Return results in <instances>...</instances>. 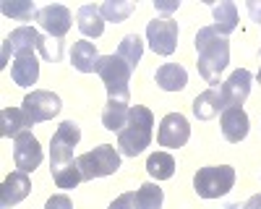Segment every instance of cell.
<instances>
[{
    "mask_svg": "<svg viewBox=\"0 0 261 209\" xmlns=\"http://www.w3.org/2000/svg\"><path fill=\"white\" fill-rule=\"evenodd\" d=\"M193 42H196V53H199L196 68H199L201 79L206 84H212V89H214L217 84H220L222 71L227 68V63H230V42L214 27H201L199 32H196Z\"/></svg>",
    "mask_w": 261,
    "mask_h": 209,
    "instance_id": "obj_1",
    "label": "cell"
},
{
    "mask_svg": "<svg viewBox=\"0 0 261 209\" xmlns=\"http://www.w3.org/2000/svg\"><path fill=\"white\" fill-rule=\"evenodd\" d=\"M151 125H154L151 110L144 108V104H134V108H130V115H128V123L118 134V152L125 154V157L141 154L151 144Z\"/></svg>",
    "mask_w": 261,
    "mask_h": 209,
    "instance_id": "obj_2",
    "label": "cell"
},
{
    "mask_svg": "<svg viewBox=\"0 0 261 209\" xmlns=\"http://www.w3.org/2000/svg\"><path fill=\"white\" fill-rule=\"evenodd\" d=\"M130 68L128 63L120 55H102L97 63V73L107 89V99H115V102H128L130 99V89H128V81H130Z\"/></svg>",
    "mask_w": 261,
    "mask_h": 209,
    "instance_id": "obj_3",
    "label": "cell"
},
{
    "mask_svg": "<svg viewBox=\"0 0 261 209\" xmlns=\"http://www.w3.org/2000/svg\"><path fill=\"white\" fill-rule=\"evenodd\" d=\"M235 186V167L230 165H209L199 167L193 175V191L201 199H220Z\"/></svg>",
    "mask_w": 261,
    "mask_h": 209,
    "instance_id": "obj_4",
    "label": "cell"
},
{
    "mask_svg": "<svg viewBox=\"0 0 261 209\" xmlns=\"http://www.w3.org/2000/svg\"><path fill=\"white\" fill-rule=\"evenodd\" d=\"M76 162L81 167L84 180H94V178H105V175H113L120 170V152L113 144H99L92 152L81 154Z\"/></svg>",
    "mask_w": 261,
    "mask_h": 209,
    "instance_id": "obj_5",
    "label": "cell"
},
{
    "mask_svg": "<svg viewBox=\"0 0 261 209\" xmlns=\"http://www.w3.org/2000/svg\"><path fill=\"white\" fill-rule=\"evenodd\" d=\"M79 141H81L79 123L65 120L58 125V131L53 134V141H50V170H58V167L73 162V149Z\"/></svg>",
    "mask_w": 261,
    "mask_h": 209,
    "instance_id": "obj_6",
    "label": "cell"
},
{
    "mask_svg": "<svg viewBox=\"0 0 261 209\" xmlns=\"http://www.w3.org/2000/svg\"><path fill=\"white\" fill-rule=\"evenodd\" d=\"M24 113L29 115V120L37 125V123H45V120H53L60 110H63V102L55 92H47V89H34L32 94L24 97L21 102Z\"/></svg>",
    "mask_w": 261,
    "mask_h": 209,
    "instance_id": "obj_7",
    "label": "cell"
},
{
    "mask_svg": "<svg viewBox=\"0 0 261 209\" xmlns=\"http://www.w3.org/2000/svg\"><path fill=\"white\" fill-rule=\"evenodd\" d=\"M178 21L172 18H154L146 24V39H149V47L154 50L157 55H172L178 47Z\"/></svg>",
    "mask_w": 261,
    "mask_h": 209,
    "instance_id": "obj_8",
    "label": "cell"
},
{
    "mask_svg": "<svg viewBox=\"0 0 261 209\" xmlns=\"http://www.w3.org/2000/svg\"><path fill=\"white\" fill-rule=\"evenodd\" d=\"M191 139V125L186 120V115L180 113H170L162 118L160 123V131H157V144L167 146V149H180L186 146Z\"/></svg>",
    "mask_w": 261,
    "mask_h": 209,
    "instance_id": "obj_9",
    "label": "cell"
},
{
    "mask_svg": "<svg viewBox=\"0 0 261 209\" xmlns=\"http://www.w3.org/2000/svg\"><path fill=\"white\" fill-rule=\"evenodd\" d=\"M13 160H16V167L21 173H34L39 167V162H42V146H39L37 136H32V131H24V134L16 136Z\"/></svg>",
    "mask_w": 261,
    "mask_h": 209,
    "instance_id": "obj_10",
    "label": "cell"
},
{
    "mask_svg": "<svg viewBox=\"0 0 261 209\" xmlns=\"http://www.w3.org/2000/svg\"><path fill=\"white\" fill-rule=\"evenodd\" d=\"M37 21H39V27L45 29L53 39H63L65 34H68V29H71V11L65 8V6H60V3H53V6H45V8H39V16H37Z\"/></svg>",
    "mask_w": 261,
    "mask_h": 209,
    "instance_id": "obj_11",
    "label": "cell"
},
{
    "mask_svg": "<svg viewBox=\"0 0 261 209\" xmlns=\"http://www.w3.org/2000/svg\"><path fill=\"white\" fill-rule=\"evenodd\" d=\"M39 32L32 29V27H18L13 29L6 42H3V58H0V66H6L8 63V55H27V53H34L37 50V42H39Z\"/></svg>",
    "mask_w": 261,
    "mask_h": 209,
    "instance_id": "obj_12",
    "label": "cell"
},
{
    "mask_svg": "<svg viewBox=\"0 0 261 209\" xmlns=\"http://www.w3.org/2000/svg\"><path fill=\"white\" fill-rule=\"evenodd\" d=\"M251 81H253L251 71L238 68V71L222 84L220 94H222L225 108H243V102H246L248 94H251Z\"/></svg>",
    "mask_w": 261,
    "mask_h": 209,
    "instance_id": "obj_13",
    "label": "cell"
},
{
    "mask_svg": "<svg viewBox=\"0 0 261 209\" xmlns=\"http://www.w3.org/2000/svg\"><path fill=\"white\" fill-rule=\"evenodd\" d=\"M32 194V180H29V173H11L6 180H3V188H0V209H11L16 206L18 201H24L27 196Z\"/></svg>",
    "mask_w": 261,
    "mask_h": 209,
    "instance_id": "obj_14",
    "label": "cell"
},
{
    "mask_svg": "<svg viewBox=\"0 0 261 209\" xmlns=\"http://www.w3.org/2000/svg\"><path fill=\"white\" fill-rule=\"evenodd\" d=\"M248 115L243 108H225L222 110V136L230 144H241L248 136Z\"/></svg>",
    "mask_w": 261,
    "mask_h": 209,
    "instance_id": "obj_15",
    "label": "cell"
},
{
    "mask_svg": "<svg viewBox=\"0 0 261 209\" xmlns=\"http://www.w3.org/2000/svg\"><path fill=\"white\" fill-rule=\"evenodd\" d=\"M29 125H34V123L29 120L24 108H3L0 110V136L3 139H16L18 134L29 131Z\"/></svg>",
    "mask_w": 261,
    "mask_h": 209,
    "instance_id": "obj_16",
    "label": "cell"
},
{
    "mask_svg": "<svg viewBox=\"0 0 261 209\" xmlns=\"http://www.w3.org/2000/svg\"><path fill=\"white\" fill-rule=\"evenodd\" d=\"M11 76L18 87H32L39 79V63H37V55L34 53H27V55H18L11 66Z\"/></svg>",
    "mask_w": 261,
    "mask_h": 209,
    "instance_id": "obj_17",
    "label": "cell"
},
{
    "mask_svg": "<svg viewBox=\"0 0 261 209\" xmlns=\"http://www.w3.org/2000/svg\"><path fill=\"white\" fill-rule=\"evenodd\" d=\"M99 58L102 55L97 53V47L92 45V42H86V39L76 42L73 50H71V63H73V68L81 71V73H94Z\"/></svg>",
    "mask_w": 261,
    "mask_h": 209,
    "instance_id": "obj_18",
    "label": "cell"
},
{
    "mask_svg": "<svg viewBox=\"0 0 261 209\" xmlns=\"http://www.w3.org/2000/svg\"><path fill=\"white\" fill-rule=\"evenodd\" d=\"M154 79L165 92H180L188 84V73H186L183 66H178V63H165V66H160Z\"/></svg>",
    "mask_w": 261,
    "mask_h": 209,
    "instance_id": "obj_19",
    "label": "cell"
},
{
    "mask_svg": "<svg viewBox=\"0 0 261 209\" xmlns=\"http://www.w3.org/2000/svg\"><path fill=\"white\" fill-rule=\"evenodd\" d=\"M220 110H225V102L217 89H206L193 99V115L199 120H212L214 115H220Z\"/></svg>",
    "mask_w": 261,
    "mask_h": 209,
    "instance_id": "obj_20",
    "label": "cell"
},
{
    "mask_svg": "<svg viewBox=\"0 0 261 209\" xmlns=\"http://www.w3.org/2000/svg\"><path fill=\"white\" fill-rule=\"evenodd\" d=\"M212 13H214V29L220 32L222 37L235 32V27H238V8H235V3H230V0H220V3L212 6Z\"/></svg>",
    "mask_w": 261,
    "mask_h": 209,
    "instance_id": "obj_21",
    "label": "cell"
},
{
    "mask_svg": "<svg viewBox=\"0 0 261 209\" xmlns=\"http://www.w3.org/2000/svg\"><path fill=\"white\" fill-rule=\"evenodd\" d=\"M130 115V104L128 102H115V99H107L105 110H102V125L107 131H123V125L128 123Z\"/></svg>",
    "mask_w": 261,
    "mask_h": 209,
    "instance_id": "obj_22",
    "label": "cell"
},
{
    "mask_svg": "<svg viewBox=\"0 0 261 209\" xmlns=\"http://www.w3.org/2000/svg\"><path fill=\"white\" fill-rule=\"evenodd\" d=\"M79 29H81V34L84 37H102V32H105V18H102V13H99V8L97 6H81L79 8Z\"/></svg>",
    "mask_w": 261,
    "mask_h": 209,
    "instance_id": "obj_23",
    "label": "cell"
},
{
    "mask_svg": "<svg viewBox=\"0 0 261 209\" xmlns=\"http://www.w3.org/2000/svg\"><path fill=\"white\" fill-rule=\"evenodd\" d=\"M146 170H149L151 178L167 180V178L175 175V160H172V154H167V152H154L146 160Z\"/></svg>",
    "mask_w": 261,
    "mask_h": 209,
    "instance_id": "obj_24",
    "label": "cell"
},
{
    "mask_svg": "<svg viewBox=\"0 0 261 209\" xmlns=\"http://www.w3.org/2000/svg\"><path fill=\"white\" fill-rule=\"evenodd\" d=\"M115 55H120L130 68H136L139 60H141V55H144V42H141V37H139V34H125V37L120 39Z\"/></svg>",
    "mask_w": 261,
    "mask_h": 209,
    "instance_id": "obj_25",
    "label": "cell"
},
{
    "mask_svg": "<svg viewBox=\"0 0 261 209\" xmlns=\"http://www.w3.org/2000/svg\"><path fill=\"white\" fill-rule=\"evenodd\" d=\"M3 16H8L13 21H32V18L39 16V8L32 3V0H6Z\"/></svg>",
    "mask_w": 261,
    "mask_h": 209,
    "instance_id": "obj_26",
    "label": "cell"
},
{
    "mask_svg": "<svg viewBox=\"0 0 261 209\" xmlns=\"http://www.w3.org/2000/svg\"><path fill=\"white\" fill-rule=\"evenodd\" d=\"M134 194H136V209H162V188L157 183H144Z\"/></svg>",
    "mask_w": 261,
    "mask_h": 209,
    "instance_id": "obj_27",
    "label": "cell"
},
{
    "mask_svg": "<svg viewBox=\"0 0 261 209\" xmlns=\"http://www.w3.org/2000/svg\"><path fill=\"white\" fill-rule=\"evenodd\" d=\"M136 6L130 3V0H107V3L99 6V13L105 21H113V24H120V21H125L130 16V11H134Z\"/></svg>",
    "mask_w": 261,
    "mask_h": 209,
    "instance_id": "obj_28",
    "label": "cell"
},
{
    "mask_svg": "<svg viewBox=\"0 0 261 209\" xmlns=\"http://www.w3.org/2000/svg\"><path fill=\"white\" fill-rule=\"evenodd\" d=\"M53 180H55V186H58V188H76V186L84 180L79 162L73 160V162H68V165L58 167V170H53Z\"/></svg>",
    "mask_w": 261,
    "mask_h": 209,
    "instance_id": "obj_29",
    "label": "cell"
},
{
    "mask_svg": "<svg viewBox=\"0 0 261 209\" xmlns=\"http://www.w3.org/2000/svg\"><path fill=\"white\" fill-rule=\"evenodd\" d=\"M37 50H39V55L45 58V60L58 63V60L63 58V42H60V39H53V37H39Z\"/></svg>",
    "mask_w": 261,
    "mask_h": 209,
    "instance_id": "obj_30",
    "label": "cell"
},
{
    "mask_svg": "<svg viewBox=\"0 0 261 209\" xmlns=\"http://www.w3.org/2000/svg\"><path fill=\"white\" fill-rule=\"evenodd\" d=\"M107 209H136V194L128 191V194H120Z\"/></svg>",
    "mask_w": 261,
    "mask_h": 209,
    "instance_id": "obj_31",
    "label": "cell"
},
{
    "mask_svg": "<svg viewBox=\"0 0 261 209\" xmlns=\"http://www.w3.org/2000/svg\"><path fill=\"white\" fill-rule=\"evenodd\" d=\"M45 209H73V201L65 196V194H58V196H50Z\"/></svg>",
    "mask_w": 261,
    "mask_h": 209,
    "instance_id": "obj_32",
    "label": "cell"
},
{
    "mask_svg": "<svg viewBox=\"0 0 261 209\" xmlns=\"http://www.w3.org/2000/svg\"><path fill=\"white\" fill-rule=\"evenodd\" d=\"M248 16L261 27V0H248Z\"/></svg>",
    "mask_w": 261,
    "mask_h": 209,
    "instance_id": "obj_33",
    "label": "cell"
},
{
    "mask_svg": "<svg viewBox=\"0 0 261 209\" xmlns=\"http://www.w3.org/2000/svg\"><path fill=\"white\" fill-rule=\"evenodd\" d=\"M178 0H172V3H162V0H154V8L160 11V13H172V11H178Z\"/></svg>",
    "mask_w": 261,
    "mask_h": 209,
    "instance_id": "obj_34",
    "label": "cell"
},
{
    "mask_svg": "<svg viewBox=\"0 0 261 209\" xmlns=\"http://www.w3.org/2000/svg\"><path fill=\"white\" fill-rule=\"evenodd\" d=\"M243 209H261V194H256V196H251L246 204H243Z\"/></svg>",
    "mask_w": 261,
    "mask_h": 209,
    "instance_id": "obj_35",
    "label": "cell"
},
{
    "mask_svg": "<svg viewBox=\"0 0 261 209\" xmlns=\"http://www.w3.org/2000/svg\"><path fill=\"white\" fill-rule=\"evenodd\" d=\"M256 81H258V84H261V68H258V73H256Z\"/></svg>",
    "mask_w": 261,
    "mask_h": 209,
    "instance_id": "obj_36",
    "label": "cell"
},
{
    "mask_svg": "<svg viewBox=\"0 0 261 209\" xmlns=\"http://www.w3.org/2000/svg\"><path fill=\"white\" fill-rule=\"evenodd\" d=\"M258 63H261V50H258Z\"/></svg>",
    "mask_w": 261,
    "mask_h": 209,
    "instance_id": "obj_37",
    "label": "cell"
}]
</instances>
